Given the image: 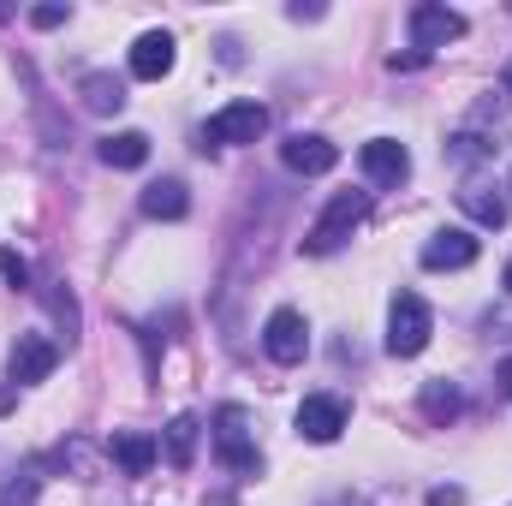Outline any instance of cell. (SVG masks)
I'll return each mask as SVG.
<instances>
[{
	"mask_svg": "<svg viewBox=\"0 0 512 506\" xmlns=\"http://www.w3.org/2000/svg\"><path fill=\"white\" fill-rule=\"evenodd\" d=\"M459 209H465L477 227H507V197H501V191H489V185L459 191Z\"/></svg>",
	"mask_w": 512,
	"mask_h": 506,
	"instance_id": "obj_14",
	"label": "cell"
},
{
	"mask_svg": "<svg viewBox=\"0 0 512 506\" xmlns=\"http://www.w3.org/2000/svg\"><path fill=\"white\" fill-rule=\"evenodd\" d=\"M262 131H268V108H262V102H227L221 114H209V126H203V149L256 143Z\"/></svg>",
	"mask_w": 512,
	"mask_h": 506,
	"instance_id": "obj_3",
	"label": "cell"
},
{
	"mask_svg": "<svg viewBox=\"0 0 512 506\" xmlns=\"http://www.w3.org/2000/svg\"><path fill=\"white\" fill-rule=\"evenodd\" d=\"M173 60H179V42H173L167 30H143V36L131 42V78H143V84L167 78V72H173Z\"/></svg>",
	"mask_w": 512,
	"mask_h": 506,
	"instance_id": "obj_11",
	"label": "cell"
},
{
	"mask_svg": "<svg viewBox=\"0 0 512 506\" xmlns=\"http://www.w3.org/2000/svg\"><path fill=\"white\" fill-rule=\"evenodd\" d=\"M501 286H507V292H512V262H507V274H501Z\"/></svg>",
	"mask_w": 512,
	"mask_h": 506,
	"instance_id": "obj_25",
	"label": "cell"
},
{
	"mask_svg": "<svg viewBox=\"0 0 512 506\" xmlns=\"http://www.w3.org/2000/svg\"><path fill=\"white\" fill-rule=\"evenodd\" d=\"M36 489H42L36 477H18V483L0 489V506H36Z\"/></svg>",
	"mask_w": 512,
	"mask_h": 506,
	"instance_id": "obj_21",
	"label": "cell"
},
{
	"mask_svg": "<svg viewBox=\"0 0 512 506\" xmlns=\"http://www.w3.org/2000/svg\"><path fill=\"white\" fill-rule=\"evenodd\" d=\"M215 453H221L233 471L256 477L262 453H256V441H251V411H245V405H221V417H215Z\"/></svg>",
	"mask_w": 512,
	"mask_h": 506,
	"instance_id": "obj_5",
	"label": "cell"
},
{
	"mask_svg": "<svg viewBox=\"0 0 512 506\" xmlns=\"http://www.w3.org/2000/svg\"><path fill=\"white\" fill-rule=\"evenodd\" d=\"M477 251H483V245H477L465 227H447V233H435V239L423 245V268H435V274H441V268H471Z\"/></svg>",
	"mask_w": 512,
	"mask_h": 506,
	"instance_id": "obj_12",
	"label": "cell"
},
{
	"mask_svg": "<svg viewBox=\"0 0 512 506\" xmlns=\"http://www.w3.org/2000/svg\"><path fill=\"white\" fill-rule=\"evenodd\" d=\"M161 453H167V465H173V471H185V465H191V453H197V417H173V423H167Z\"/></svg>",
	"mask_w": 512,
	"mask_h": 506,
	"instance_id": "obj_18",
	"label": "cell"
},
{
	"mask_svg": "<svg viewBox=\"0 0 512 506\" xmlns=\"http://www.w3.org/2000/svg\"><path fill=\"white\" fill-rule=\"evenodd\" d=\"M262 352H268L274 364H304V352H310V328H304V316L280 304V310L262 322Z\"/></svg>",
	"mask_w": 512,
	"mask_h": 506,
	"instance_id": "obj_6",
	"label": "cell"
},
{
	"mask_svg": "<svg viewBox=\"0 0 512 506\" xmlns=\"http://www.w3.org/2000/svg\"><path fill=\"white\" fill-rule=\"evenodd\" d=\"M495 381H501V387L512 393V358H501V364H495Z\"/></svg>",
	"mask_w": 512,
	"mask_h": 506,
	"instance_id": "obj_24",
	"label": "cell"
},
{
	"mask_svg": "<svg viewBox=\"0 0 512 506\" xmlns=\"http://www.w3.org/2000/svg\"><path fill=\"white\" fill-rule=\"evenodd\" d=\"M292 429H298L304 441L328 447V441H340V429H346V405H340L334 393H310V399L292 411Z\"/></svg>",
	"mask_w": 512,
	"mask_h": 506,
	"instance_id": "obj_7",
	"label": "cell"
},
{
	"mask_svg": "<svg viewBox=\"0 0 512 506\" xmlns=\"http://www.w3.org/2000/svg\"><path fill=\"white\" fill-rule=\"evenodd\" d=\"M429 334H435L429 304H423L417 292H399L393 310H387V352H393V358H417V352L429 346Z\"/></svg>",
	"mask_w": 512,
	"mask_h": 506,
	"instance_id": "obj_2",
	"label": "cell"
},
{
	"mask_svg": "<svg viewBox=\"0 0 512 506\" xmlns=\"http://www.w3.org/2000/svg\"><path fill=\"white\" fill-rule=\"evenodd\" d=\"M54 364H60V346H54V340H42V334H18V346H12V358H6V381L36 387V381L54 376Z\"/></svg>",
	"mask_w": 512,
	"mask_h": 506,
	"instance_id": "obj_8",
	"label": "cell"
},
{
	"mask_svg": "<svg viewBox=\"0 0 512 506\" xmlns=\"http://www.w3.org/2000/svg\"><path fill=\"white\" fill-rule=\"evenodd\" d=\"M465 36V12H453V6H441V0H423V6H411V54H435V48H447V42H459Z\"/></svg>",
	"mask_w": 512,
	"mask_h": 506,
	"instance_id": "obj_4",
	"label": "cell"
},
{
	"mask_svg": "<svg viewBox=\"0 0 512 506\" xmlns=\"http://www.w3.org/2000/svg\"><path fill=\"white\" fill-rule=\"evenodd\" d=\"M429 506H459V489H435V495H429Z\"/></svg>",
	"mask_w": 512,
	"mask_h": 506,
	"instance_id": "obj_23",
	"label": "cell"
},
{
	"mask_svg": "<svg viewBox=\"0 0 512 506\" xmlns=\"http://www.w3.org/2000/svg\"><path fill=\"white\" fill-rule=\"evenodd\" d=\"M30 24H36V30H54V24H66V6H36Z\"/></svg>",
	"mask_w": 512,
	"mask_h": 506,
	"instance_id": "obj_22",
	"label": "cell"
},
{
	"mask_svg": "<svg viewBox=\"0 0 512 506\" xmlns=\"http://www.w3.org/2000/svg\"><path fill=\"white\" fill-rule=\"evenodd\" d=\"M507 90H512V72H507Z\"/></svg>",
	"mask_w": 512,
	"mask_h": 506,
	"instance_id": "obj_26",
	"label": "cell"
},
{
	"mask_svg": "<svg viewBox=\"0 0 512 506\" xmlns=\"http://www.w3.org/2000/svg\"><path fill=\"white\" fill-rule=\"evenodd\" d=\"M280 161H286L292 173H304V179H316V173H334V161H340V149H334L328 137H316V131H292V137L280 143Z\"/></svg>",
	"mask_w": 512,
	"mask_h": 506,
	"instance_id": "obj_10",
	"label": "cell"
},
{
	"mask_svg": "<svg viewBox=\"0 0 512 506\" xmlns=\"http://www.w3.org/2000/svg\"><path fill=\"white\" fill-rule=\"evenodd\" d=\"M364 215H370V197L364 191H340L328 209H322V221L310 227V239H304V251L310 256H334L358 227H364Z\"/></svg>",
	"mask_w": 512,
	"mask_h": 506,
	"instance_id": "obj_1",
	"label": "cell"
},
{
	"mask_svg": "<svg viewBox=\"0 0 512 506\" xmlns=\"http://www.w3.org/2000/svg\"><path fill=\"white\" fill-rule=\"evenodd\" d=\"M0 280H6L12 292H24V286H30V262L18 251H0Z\"/></svg>",
	"mask_w": 512,
	"mask_h": 506,
	"instance_id": "obj_20",
	"label": "cell"
},
{
	"mask_svg": "<svg viewBox=\"0 0 512 506\" xmlns=\"http://www.w3.org/2000/svg\"><path fill=\"white\" fill-rule=\"evenodd\" d=\"M84 108H90V114H120V108H126V84L108 78V72H90V78H84Z\"/></svg>",
	"mask_w": 512,
	"mask_h": 506,
	"instance_id": "obj_16",
	"label": "cell"
},
{
	"mask_svg": "<svg viewBox=\"0 0 512 506\" xmlns=\"http://www.w3.org/2000/svg\"><path fill=\"white\" fill-rule=\"evenodd\" d=\"M358 167H364L370 185H405V179H411V155H405L399 137H370V143L358 149Z\"/></svg>",
	"mask_w": 512,
	"mask_h": 506,
	"instance_id": "obj_9",
	"label": "cell"
},
{
	"mask_svg": "<svg viewBox=\"0 0 512 506\" xmlns=\"http://www.w3.org/2000/svg\"><path fill=\"white\" fill-rule=\"evenodd\" d=\"M423 411H429L435 423H453V417H459V393H453L447 381H429V387H423Z\"/></svg>",
	"mask_w": 512,
	"mask_h": 506,
	"instance_id": "obj_19",
	"label": "cell"
},
{
	"mask_svg": "<svg viewBox=\"0 0 512 506\" xmlns=\"http://www.w3.org/2000/svg\"><path fill=\"white\" fill-rule=\"evenodd\" d=\"M114 459L126 465L131 477H143V471H149V465L161 459V447H155L149 435H137V429H126V435H114Z\"/></svg>",
	"mask_w": 512,
	"mask_h": 506,
	"instance_id": "obj_17",
	"label": "cell"
},
{
	"mask_svg": "<svg viewBox=\"0 0 512 506\" xmlns=\"http://www.w3.org/2000/svg\"><path fill=\"white\" fill-rule=\"evenodd\" d=\"M102 161L120 167V173L143 167V161H149V137H143V131H114V137H102Z\"/></svg>",
	"mask_w": 512,
	"mask_h": 506,
	"instance_id": "obj_15",
	"label": "cell"
},
{
	"mask_svg": "<svg viewBox=\"0 0 512 506\" xmlns=\"http://www.w3.org/2000/svg\"><path fill=\"white\" fill-rule=\"evenodd\" d=\"M185 209H191V197H185L179 179H155V185H143V215H149V221H179Z\"/></svg>",
	"mask_w": 512,
	"mask_h": 506,
	"instance_id": "obj_13",
	"label": "cell"
}]
</instances>
